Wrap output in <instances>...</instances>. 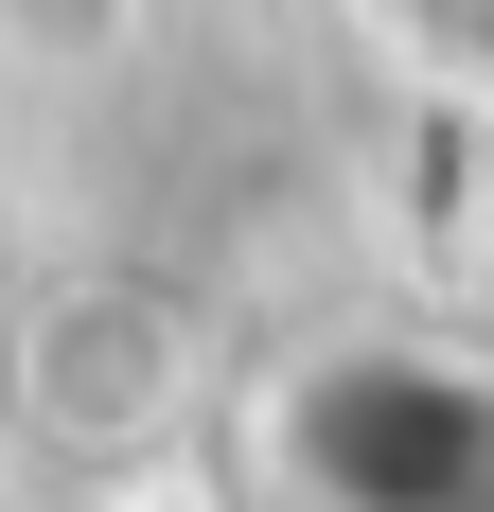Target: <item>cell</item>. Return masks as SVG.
Listing matches in <instances>:
<instances>
[{
	"label": "cell",
	"mask_w": 494,
	"mask_h": 512,
	"mask_svg": "<svg viewBox=\"0 0 494 512\" xmlns=\"http://www.w3.org/2000/svg\"><path fill=\"white\" fill-rule=\"evenodd\" d=\"M124 512H195V495H124Z\"/></svg>",
	"instance_id": "obj_2"
},
{
	"label": "cell",
	"mask_w": 494,
	"mask_h": 512,
	"mask_svg": "<svg viewBox=\"0 0 494 512\" xmlns=\"http://www.w3.org/2000/svg\"><path fill=\"white\" fill-rule=\"evenodd\" d=\"M18 407H36V442H71L89 477H142V460H177L212 424V318L177 301V283H142V265H89V283H53V318L18 336Z\"/></svg>",
	"instance_id": "obj_1"
}]
</instances>
